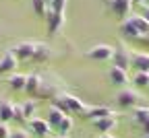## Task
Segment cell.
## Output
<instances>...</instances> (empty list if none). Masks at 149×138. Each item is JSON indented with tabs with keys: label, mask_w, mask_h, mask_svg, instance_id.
<instances>
[{
	"label": "cell",
	"mask_w": 149,
	"mask_h": 138,
	"mask_svg": "<svg viewBox=\"0 0 149 138\" xmlns=\"http://www.w3.org/2000/svg\"><path fill=\"white\" fill-rule=\"evenodd\" d=\"M17 64H19V60L15 58V54H13L10 50H8V52H4V56L0 58V74H8V72H15Z\"/></svg>",
	"instance_id": "30bf717a"
},
{
	"label": "cell",
	"mask_w": 149,
	"mask_h": 138,
	"mask_svg": "<svg viewBox=\"0 0 149 138\" xmlns=\"http://www.w3.org/2000/svg\"><path fill=\"white\" fill-rule=\"evenodd\" d=\"M83 115L87 117V120L95 122V120H100V117H108V115H112V109H110V107H106V105H100V107H89Z\"/></svg>",
	"instance_id": "9a60e30c"
},
{
	"label": "cell",
	"mask_w": 149,
	"mask_h": 138,
	"mask_svg": "<svg viewBox=\"0 0 149 138\" xmlns=\"http://www.w3.org/2000/svg\"><path fill=\"white\" fill-rule=\"evenodd\" d=\"M46 19H48V35H50V37H56V35L60 33L62 25H64V14L50 12V10H48Z\"/></svg>",
	"instance_id": "9c48e42d"
},
{
	"label": "cell",
	"mask_w": 149,
	"mask_h": 138,
	"mask_svg": "<svg viewBox=\"0 0 149 138\" xmlns=\"http://www.w3.org/2000/svg\"><path fill=\"white\" fill-rule=\"evenodd\" d=\"M100 138H114L112 134H100Z\"/></svg>",
	"instance_id": "1f68e13d"
},
{
	"label": "cell",
	"mask_w": 149,
	"mask_h": 138,
	"mask_svg": "<svg viewBox=\"0 0 149 138\" xmlns=\"http://www.w3.org/2000/svg\"><path fill=\"white\" fill-rule=\"evenodd\" d=\"M116 124H118L116 117L114 115H108V117H100V120H95V122H93V128H95L100 134H108L110 130L116 128Z\"/></svg>",
	"instance_id": "8fae6325"
},
{
	"label": "cell",
	"mask_w": 149,
	"mask_h": 138,
	"mask_svg": "<svg viewBox=\"0 0 149 138\" xmlns=\"http://www.w3.org/2000/svg\"><path fill=\"white\" fill-rule=\"evenodd\" d=\"M29 130L35 134V136H48L50 134V124L46 120H42V117H33V120H29Z\"/></svg>",
	"instance_id": "7c38bea8"
},
{
	"label": "cell",
	"mask_w": 149,
	"mask_h": 138,
	"mask_svg": "<svg viewBox=\"0 0 149 138\" xmlns=\"http://www.w3.org/2000/svg\"><path fill=\"white\" fill-rule=\"evenodd\" d=\"M135 43H145V46H149V35H147V37H141V39H137Z\"/></svg>",
	"instance_id": "f546056e"
},
{
	"label": "cell",
	"mask_w": 149,
	"mask_h": 138,
	"mask_svg": "<svg viewBox=\"0 0 149 138\" xmlns=\"http://www.w3.org/2000/svg\"><path fill=\"white\" fill-rule=\"evenodd\" d=\"M112 54H114V48L108 46V43H97L87 50V58L89 60H95V62H108L112 60Z\"/></svg>",
	"instance_id": "5b68a950"
},
{
	"label": "cell",
	"mask_w": 149,
	"mask_h": 138,
	"mask_svg": "<svg viewBox=\"0 0 149 138\" xmlns=\"http://www.w3.org/2000/svg\"><path fill=\"white\" fill-rule=\"evenodd\" d=\"M130 56H133L130 48H126L124 43H118L114 48V54H112V66L122 68V70H128L130 68Z\"/></svg>",
	"instance_id": "3957f363"
},
{
	"label": "cell",
	"mask_w": 149,
	"mask_h": 138,
	"mask_svg": "<svg viewBox=\"0 0 149 138\" xmlns=\"http://www.w3.org/2000/svg\"><path fill=\"white\" fill-rule=\"evenodd\" d=\"M10 128H8V124H4V122H0V138H10Z\"/></svg>",
	"instance_id": "484cf974"
},
{
	"label": "cell",
	"mask_w": 149,
	"mask_h": 138,
	"mask_svg": "<svg viewBox=\"0 0 149 138\" xmlns=\"http://www.w3.org/2000/svg\"><path fill=\"white\" fill-rule=\"evenodd\" d=\"M130 2H133V4H141V6H143V4H147V0H130Z\"/></svg>",
	"instance_id": "4dcf8cb0"
},
{
	"label": "cell",
	"mask_w": 149,
	"mask_h": 138,
	"mask_svg": "<svg viewBox=\"0 0 149 138\" xmlns=\"http://www.w3.org/2000/svg\"><path fill=\"white\" fill-rule=\"evenodd\" d=\"M46 2H48V4H50V2H52V0H46Z\"/></svg>",
	"instance_id": "836d02e7"
},
{
	"label": "cell",
	"mask_w": 149,
	"mask_h": 138,
	"mask_svg": "<svg viewBox=\"0 0 149 138\" xmlns=\"http://www.w3.org/2000/svg\"><path fill=\"white\" fill-rule=\"evenodd\" d=\"M54 138H66V136H54Z\"/></svg>",
	"instance_id": "d6a6232c"
},
{
	"label": "cell",
	"mask_w": 149,
	"mask_h": 138,
	"mask_svg": "<svg viewBox=\"0 0 149 138\" xmlns=\"http://www.w3.org/2000/svg\"><path fill=\"white\" fill-rule=\"evenodd\" d=\"M139 99H141V95L137 93V91H133V89H120V93L116 95V103H118V107H122V109H130V107H135L137 103H139Z\"/></svg>",
	"instance_id": "8992f818"
},
{
	"label": "cell",
	"mask_w": 149,
	"mask_h": 138,
	"mask_svg": "<svg viewBox=\"0 0 149 138\" xmlns=\"http://www.w3.org/2000/svg\"><path fill=\"white\" fill-rule=\"evenodd\" d=\"M10 138H29V134L25 130H13L10 132Z\"/></svg>",
	"instance_id": "4316f807"
},
{
	"label": "cell",
	"mask_w": 149,
	"mask_h": 138,
	"mask_svg": "<svg viewBox=\"0 0 149 138\" xmlns=\"http://www.w3.org/2000/svg\"><path fill=\"white\" fill-rule=\"evenodd\" d=\"M35 50H37V41H21L15 48H10V52L15 54V58L19 62H31Z\"/></svg>",
	"instance_id": "277c9868"
},
{
	"label": "cell",
	"mask_w": 149,
	"mask_h": 138,
	"mask_svg": "<svg viewBox=\"0 0 149 138\" xmlns=\"http://www.w3.org/2000/svg\"><path fill=\"white\" fill-rule=\"evenodd\" d=\"M64 117H66V115H64L58 107H54V105H52V107H50V111H48V120H46V122L50 124V128H52V130H56V128L60 126V122L64 120Z\"/></svg>",
	"instance_id": "2e32d148"
},
{
	"label": "cell",
	"mask_w": 149,
	"mask_h": 138,
	"mask_svg": "<svg viewBox=\"0 0 149 138\" xmlns=\"http://www.w3.org/2000/svg\"><path fill=\"white\" fill-rule=\"evenodd\" d=\"M13 111H15V105L8 103L6 99H0V122L8 124L13 120Z\"/></svg>",
	"instance_id": "e0dca14e"
},
{
	"label": "cell",
	"mask_w": 149,
	"mask_h": 138,
	"mask_svg": "<svg viewBox=\"0 0 149 138\" xmlns=\"http://www.w3.org/2000/svg\"><path fill=\"white\" fill-rule=\"evenodd\" d=\"M70 128H72V120H70V117L66 115L64 120L60 122V126L56 128V132H58V136H66V134L70 132Z\"/></svg>",
	"instance_id": "cb8c5ba5"
},
{
	"label": "cell",
	"mask_w": 149,
	"mask_h": 138,
	"mask_svg": "<svg viewBox=\"0 0 149 138\" xmlns=\"http://www.w3.org/2000/svg\"><path fill=\"white\" fill-rule=\"evenodd\" d=\"M141 130L145 132V136H149V120H147V122H145V124L141 126Z\"/></svg>",
	"instance_id": "f1b7e54d"
},
{
	"label": "cell",
	"mask_w": 149,
	"mask_h": 138,
	"mask_svg": "<svg viewBox=\"0 0 149 138\" xmlns=\"http://www.w3.org/2000/svg\"><path fill=\"white\" fill-rule=\"evenodd\" d=\"M133 85L143 89V87H149V72H135L133 74Z\"/></svg>",
	"instance_id": "7402d4cb"
},
{
	"label": "cell",
	"mask_w": 149,
	"mask_h": 138,
	"mask_svg": "<svg viewBox=\"0 0 149 138\" xmlns=\"http://www.w3.org/2000/svg\"><path fill=\"white\" fill-rule=\"evenodd\" d=\"M31 6H33L35 17L44 19V17L48 14V2H46V0H31Z\"/></svg>",
	"instance_id": "44dd1931"
},
{
	"label": "cell",
	"mask_w": 149,
	"mask_h": 138,
	"mask_svg": "<svg viewBox=\"0 0 149 138\" xmlns=\"http://www.w3.org/2000/svg\"><path fill=\"white\" fill-rule=\"evenodd\" d=\"M130 68L135 72H149V54L147 52H133V56H130Z\"/></svg>",
	"instance_id": "52a82bcc"
},
{
	"label": "cell",
	"mask_w": 149,
	"mask_h": 138,
	"mask_svg": "<svg viewBox=\"0 0 149 138\" xmlns=\"http://www.w3.org/2000/svg\"><path fill=\"white\" fill-rule=\"evenodd\" d=\"M21 107H23V115H25V120H33V113L37 111V103H35L33 99H29V101H25Z\"/></svg>",
	"instance_id": "603a6c76"
},
{
	"label": "cell",
	"mask_w": 149,
	"mask_h": 138,
	"mask_svg": "<svg viewBox=\"0 0 149 138\" xmlns=\"http://www.w3.org/2000/svg\"><path fill=\"white\" fill-rule=\"evenodd\" d=\"M13 120H15V122H25V115H23V107H21V105H15Z\"/></svg>",
	"instance_id": "d4e9b609"
},
{
	"label": "cell",
	"mask_w": 149,
	"mask_h": 138,
	"mask_svg": "<svg viewBox=\"0 0 149 138\" xmlns=\"http://www.w3.org/2000/svg\"><path fill=\"white\" fill-rule=\"evenodd\" d=\"M143 138H149V136H143Z\"/></svg>",
	"instance_id": "e575fe53"
},
{
	"label": "cell",
	"mask_w": 149,
	"mask_h": 138,
	"mask_svg": "<svg viewBox=\"0 0 149 138\" xmlns=\"http://www.w3.org/2000/svg\"><path fill=\"white\" fill-rule=\"evenodd\" d=\"M54 107H58L64 115H68V113H85L89 107L79 99V97H74V95H68V93H62V95H56L54 97V103H52Z\"/></svg>",
	"instance_id": "6da1fadb"
},
{
	"label": "cell",
	"mask_w": 149,
	"mask_h": 138,
	"mask_svg": "<svg viewBox=\"0 0 149 138\" xmlns=\"http://www.w3.org/2000/svg\"><path fill=\"white\" fill-rule=\"evenodd\" d=\"M128 21L133 23V27L139 31L141 37H147V35H149V21H145L141 14H130V17H128ZM141 37H139V39H141Z\"/></svg>",
	"instance_id": "4fadbf2b"
},
{
	"label": "cell",
	"mask_w": 149,
	"mask_h": 138,
	"mask_svg": "<svg viewBox=\"0 0 149 138\" xmlns=\"http://www.w3.org/2000/svg\"><path fill=\"white\" fill-rule=\"evenodd\" d=\"M108 81L114 85V87H120V89H124L126 85H128V72L126 70H122V68H116V66H112L110 70H108Z\"/></svg>",
	"instance_id": "ba28073f"
},
{
	"label": "cell",
	"mask_w": 149,
	"mask_h": 138,
	"mask_svg": "<svg viewBox=\"0 0 149 138\" xmlns=\"http://www.w3.org/2000/svg\"><path fill=\"white\" fill-rule=\"evenodd\" d=\"M8 85H10V89H13V91H25L27 76H25V74H10Z\"/></svg>",
	"instance_id": "ac0fdd59"
},
{
	"label": "cell",
	"mask_w": 149,
	"mask_h": 138,
	"mask_svg": "<svg viewBox=\"0 0 149 138\" xmlns=\"http://www.w3.org/2000/svg\"><path fill=\"white\" fill-rule=\"evenodd\" d=\"M147 120H149V107H135V111H133V122H135L137 126H143Z\"/></svg>",
	"instance_id": "d6986e66"
},
{
	"label": "cell",
	"mask_w": 149,
	"mask_h": 138,
	"mask_svg": "<svg viewBox=\"0 0 149 138\" xmlns=\"http://www.w3.org/2000/svg\"><path fill=\"white\" fill-rule=\"evenodd\" d=\"M42 76L40 74H29L27 76V85H25V91H27V95H31V97H37V93H40V89H42Z\"/></svg>",
	"instance_id": "5bb4252c"
},
{
	"label": "cell",
	"mask_w": 149,
	"mask_h": 138,
	"mask_svg": "<svg viewBox=\"0 0 149 138\" xmlns=\"http://www.w3.org/2000/svg\"><path fill=\"white\" fill-rule=\"evenodd\" d=\"M141 17L145 19V21H149V4H143V12H141Z\"/></svg>",
	"instance_id": "83f0119b"
},
{
	"label": "cell",
	"mask_w": 149,
	"mask_h": 138,
	"mask_svg": "<svg viewBox=\"0 0 149 138\" xmlns=\"http://www.w3.org/2000/svg\"><path fill=\"white\" fill-rule=\"evenodd\" d=\"M104 2H106L108 12H112L114 17L122 19V21L128 19L130 8H133V2H130V0H104Z\"/></svg>",
	"instance_id": "7a4b0ae2"
},
{
	"label": "cell",
	"mask_w": 149,
	"mask_h": 138,
	"mask_svg": "<svg viewBox=\"0 0 149 138\" xmlns=\"http://www.w3.org/2000/svg\"><path fill=\"white\" fill-rule=\"evenodd\" d=\"M50 58V48H46L44 43H37V50L33 54V60L31 62H46Z\"/></svg>",
	"instance_id": "ffe728a7"
}]
</instances>
